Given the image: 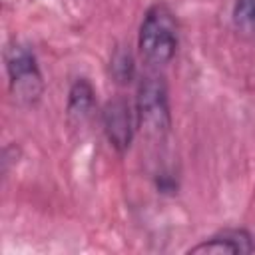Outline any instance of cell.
Here are the masks:
<instances>
[{
  "mask_svg": "<svg viewBox=\"0 0 255 255\" xmlns=\"http://www.w3.org/2000/svg\"><path fill=\"white\" fill-rule=\"evenodd\" d=\"M102 126L110 145L118 153H126L131 145L133 129L137 126L135 110L126 98H114L102 110Z\"/></svg>",
  "mask_w": 255,
  "mask_h": 255,
  "instance_id": "277c9868",
  "label": "cell"
},
{
  "mask_svg": "<svg viewBox=\"0 0 255 255\" xmlns=\"http://www.w3.org/2000/svg\"><path fill=\"white\" fill-rule=\"evenodd\" d=\"M179 44L177 20L165 4L147 8L137 34V48L141 58L151 66H163L173 60Z\"/></svg>",
  "mask_w": 255,
  "mask_h": 255,
  "instance_id": "6da1fadb",
  "label": "cell"
},
{
  "mask_svg": "<svg viewBox=\"0 0 255 255\" xmlns=\"http://www.w3.org/2000/svg\"><path fill=\"white\" fill-rule=\"evenodd\" d=\"M96 106V90L86 78H78L70 90H68V102H66V112L70 122L74 124H84Z\"/></svg>",
  "mask_w": 255,
  "mask_h": 255,
  "instance_id": "8992f818",
  "label": "cell"
},
{
  "mask_svg": "<svg viewBox=\"0 0 255 255\" xmlns=\"http://www.w3.org/2000/svg\"><path fill=\"white\" fill-rule=\"evenodd\" d=\"M10 94L20 106H34L44 94V76L34 52L24 44H10L4 54Z\"/></svg>",
  "mask_w": 255,
  "mask_h": 255,
  "instance_id": "7a4b0ae2",
  "label": "cell"
},
{
  "mask_svg": "<svg viewBox=\"0 0 255 255\" xmlns=\"http://www.w3.org/2000/svg\"><path fill=\"white\" fill-rule=\"evenodd\" d=\"M255 251V237L247 229H223L203 239L189 253H231V255H249Z\"/></svg>",
  "mask_w": 255,
  "mask_h": 255,
  "instance_id": "5b68a950",
  "label": "cell"
},
{
  "mask_svg": "<svg viewBox=\"0 0 255 255\" xmlns=\"http://www.w3.org/2000/svg\"><path fill=\"white\" fill-rule=\"evenodd\" d=\"M110 74L118 84H129L135 76V62L131 52L126 46H120L114 50L110 60Z\"/></svg>",
  "mask_w": 255,
  "mask_h": 255,
  "instance_id": "52a82bcc",
  "label": "cell"
},
{
  "mask_svg": "<svg viewBox=\"0 0 255 255\" xmlns=\"http://www.w3.org/2000/svg\"><path fill=\"white\" fill-rule=\"evenodd\" d=\"M155 185H157V189H159L161 193H173V191L177 189V181H175L173 177H169L167 173H161V175L157 177Z\"/></svg>",
  "mask_w": 255,
  "mask_h": 255,
  "instance_id": "9c48e42d",
  "label": "cell"
},
{
  "mask_svg": "<svg viewBox=\"0 0 255 255\" xmlns=\"http://www.w3.org/2000/svg\"><path fill=\"white\" fill-rule=\"evenodd\" d=\"M137 128L149 137H163L171 128L169 94L161 76H145L137 86L135 96Z\"/></svg>",
  "mask_w": 255,
  "mask_h": 255,
  "instance_id": "3957f363",
  "label": "cell"
},
{
  "mask_svg": "<svg viewBox=\"0 0 255 255\" xmlns=\"http://www.w3.org/2000/svg\"><path fill=\"white\" fill-rule=\"evenodd\" d=\"M233 20L239 28L255 30V0H237L233 8Z\"/></svg>",
  "mask_w": 255,
  "mask_h": 255,
  "instance_id": "ba28073f",
  "label": "cell"
}]
</instances>
